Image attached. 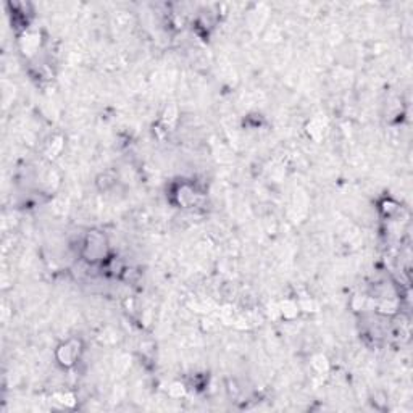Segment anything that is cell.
I'll return each mask as SVG.
<instances>
[{
  "label": "cell",
  "mask_w": 413,
  "mask_h": 413,
  "mask_svg": "<svg viewBox=\"0 0 413 413\" xmlns=\"http://www.w3.org/2000/svg\"><path fill=\"white\" fill-rule=\"evenodd\" d=\"M87 245H92V249L91 247H86V249L89 250L91 260H97V258H100L103 255V252H105V244H103V238L100 234L89 236V239H87Z\"/></svg>",
  "instance_id": "cell-1"
},
{
  "label": "cell",
  "mask_w": 413,
  "mask_h": 413,
  "mask_svg": "<svg viewBox=\"0 0 413 413\" xmlns=\"http://www.w3.org/2000/svg\"><path fill=\"white\" fill-rule=\"evenodd\" d=\"M62 352H63V357H60V360H62V363H65V365H71L76 357H78V349L70 347V344L65 345Z\"/></svg>",
  "instance_id": "cell-2"
}]
</instances>
